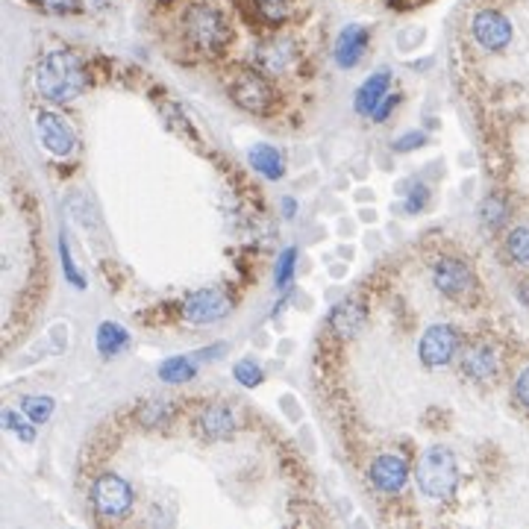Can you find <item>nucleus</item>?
I'll use <instances>...</instances> for the list:
<instances>
[{
    "label": "nucleus",
    "mask_w": 529,
    "mask_h": 529,
    "mask_svg": "<svg viewBox=\"0 0 529 529\" xmlns=\"http://www.w3.org/2000/svg\"><path fill=\"white\" fill-rule=\"evenodd\" d=\"M415 482L420 488V494L435 503L453 497L459 485V465L453 450L444 444H432L423 450V456L418 459V468H415Z\"/></svg>",
    "instance_id": "f03ea898"
},
{
    "label": "nucleus",
    "mask_w": 529,
    "mask_h": 529,
    "mask_svg": "<svg viewBox=\"0 0 529 529\" xmlns=\"http://www.w3.org/2000/svg\"><path fill=\"white\" fill-rule=\"evenodd\" d=\"M514 397H518V403L529 412V368H524L518 379H514Z\"/></svg>",
    "instance_id": "473e14b6"
},
{
    "label": "nucleus",
    "mask_w": 529,
    "mask_h": 529,
    "mask_svg": "<svg viewBox=\"0 0 529 529\" xmlns=\"http://www.w3.org/2000/svg\"><path fill=\"white\" fill-rule=\"evenodd\" d=\"M194 427L206 441H227L238 430V415L227 403H209L203 412L197 415Z\"/></svg>",
    "instance_id": "f8f14e48"
},
{
    "label": "nucleus",
    "mask_w": 529,
    "mask_h": 529,
    "mask_svg": "<svg viewBox=\"0 0 529 529\" xmlns=\"http://www.w3.org/2000/svg\"><path fill=\"white\" fill-rule=\"evenodd\" d=\"M459 347H462V336L456 327L432 324L423 329V336L418 341V359L427 368H447L456 359Z\"/></svg>",
    "instance_id": "423d86ee"
},
{
    "label": "nucleus",
    "mask_w": 529,
    "mask_h": 529,
    "mask_svg": "<svg viewBox=\"0 0 529 529\" xmlns=\"http://www.w3.org/2000/svg\"><path fill=\"white\" fill-rule=\"evenodd\" d=\"M295 264H297V250L288 247L280 256V262H276V285L280 288L291 283V276H295Z\"/></svg>",
    "instance_id": "c85d7f7f"
},
{
    "label": "nucleus",
    "mask_w": 529,
    "mask_h": 529,
    "mask_svg": "<svg viewBox=\"0 0 529 529\" xmlns=\"http://www.w3.org/2000/svg\"><path fill=\"white\" fill-rule=\"evenodd\" d=\"M33 423L36 420H30L24 412H16V409H6L4 412V430H9V432H16L21 441H26V444H33L36 441V430H33Z\"/></svg>",
    "instance_id": "393cba45"
},
{
    "label": "nucleus",
    "mask_w": 529,
    "mask_h": 529,
    "mask_svg": "<svg viewBox=\"0 0 529 529\" xmlns=\"http://www.w3.org/2000/svg\"><path fill=\"white\" fill-rule=\"evenodd\" d=\"M36 130H38V141H42V148L53 156H74L77 150V136L71 124L65 121L62 115L57 112H38L36 115Z\"/></svg>",
    "instance_id": "1a4fd4ad"
},
{
    "label": "nucleus",
    "mask_w": 529,
    "mask_h": 529,
    "mask_svg": "<svg viewBox=\"0 0 529 529\" xmlns=\"http://www.w3.org/2000/svg\"><path fill=\"white\" fill-rule=\"evenodd\" d=\"M88 86V71L83 59L71 50H50L36 65V88L45 100L68 103L83 95Z\"/></svg>",
    "instance_id": "f257e3e1"
},
{
    "label": "nucleus",
    "mask_w": 529,
    "mask_h": 529,
    "mask_svg": "<svg viewBox=\"0 0 529 529\" xmlns=\"http://www.w3.org/2000/svg\"><path fill=\"white\" fill-rule=\"evenodd\" d=\"M182 30L185 38L201 50V53H221L223 47L230 45V24L223 18V12L209 6V4H194L185 9L182 16Z\"/></svg>",
    "instance_id": "7ed1b4c3"
},
{
    "label": "nucleus",
    "mask_w": 529,
    "mask_h": 529,
    "mask_svg": "<svg viewBox=\"0 0 529 529\" xmlns=\"http://www.w3.org/2000/svg\"><path fill=\"white\" fill-rule=\"evenodd\" d=\"M480 218H482V223L488 230H497L509 218V203L503 201L500 194H488L482 201V206H480Z\"/></svg>",
    "instance_id": "5701e85b"
},
{
    "label": "nucleus",
    "mask_w": 529,
    "mask_h": 529,
    "mask_svg": "<svg viewBox=\"0 0 529 529\" xmlns=\"http://www.w3.org/2000/svg\"><path fill=\"white\" fill-rule=\"evenodd\" d=\"M165 4H171V0H165Z\"/></svg>",
    "instance_id": "e433bc0d"
},
{
    "label": "nucleus",
    "mask_w": 529,
    "mask_h": 529,
    "mask_svg": "<svg viewBox=\"0 0 529 529\" xmlns=\"http://www.w3.org/2000/svg\"><path fill=\"white\" fill-rule=\"evenodd\" d=\"M230 95L242 109L256 112V115L268 112L274 106V88L268 83V77H264V71H259V68L235 71L230 79Z\"/></svg>",
    "instance_id": "20e7f679"
},
{
    "label": "nucleus",
    "mask_w": 529,
    "mask_h": 529,
    "mask_svg": "<svg viewBox=\"0 0 529 529\" xmlns=\"http://www.w3.org/2000/svg\"><path fill=\"white\" fill-rule=\"evenodd\" d=\"M506 250L518 264H529V227H514L506 238Z\"/></svg>",
    "instance_id": "a878e982"
},
{
    "label": "nucleus",
    "mask_w": 529,
    "mask_h": 529,
    "mask_svg": "<svg viewBox=\"0 0 529 529\" xmlns=\"http://www.w3.org/2000/svg\"><path fill=\"white\" fill-rule=\"evenodd\" d=\"M230 312H233V300L227 297V291H221V288H201L185 297L182 303V321H189L194 327L223 321Z\"/></svg>",
    "instance_id": "6e6552de"
},
{
    "label": "nucleus",
    "mask_w": 529,
    "mask_h": 529,
    "mask_svg": "<svg viewBox=\"0 0 529 529\" xmlns=\"http://www.w3.org/2000/svg\"><path fill=\"white\" fill-rule=\"evenodd\" d=\"M254 62L256 68L264 71V74H285L291 65L297 62V45L291 42V38L280 36V38H271V42H262L254 53Z\"/></svg>",
    "instance_id": "ddd939ff"
},
{
    "label": "nucleus",
    "mask_w": 529,
    "mask_h": 529,
    "mask_svg": "<svg viewBox=\"0 0 529 529\" xmlns=\"http://www.w3.org/2000/svg\"><path fill=\"white\" fill-rule=\"evenodd\" d=\"M389 86H391V71L389 68H382V71H374L370 74L365 83L359 86V91H356V112L359 115H365V118H370L377 112V106L386 100V91H389Z\"/></svg>",
    "instance_id": "dca6fc26"
},
{
    "label": "nucleus",
    "mask_w": 529,
    "mask_h": 529,
    "mask_svg": "<svg viewBox=\"0 0 529 529\" xmlns=\"http://www.w3.org/2000/svg\"><path fill=\"white\" fill-rule=\"evenodd\" d=\"M471 33L476 38V45L485 47V50H503L512 42V24L497 9L476 12L473 21H471Z\"/></svg>",
    "instance_id": "9d476101"
},
{
    "label": "nucleus",
    "mask_w": 529,
    "mask_h": 529,
    "mask_svg": "<svg viewBox=\"0 0 529 529\" xmlns=\"http://www.w3.org/2000/svg\"><path fill=\"white\" fill-rule=\"evenodd\" d=\"M235 4H242L247 16H254L262 24H280L291 12V0H235Z\"/></svg>",
    "instance_id": "6ab92c4d"
},
{
    "label": "nucleus",
    "mask_w": 529,
    "mask_h": 529,
    "mask_svg": "<svg viewBox=\"0 0 529 529\" xmlns=\"http://www.w3.org/2000/svg\"><path fill=\"white\" fill-rule=\"evenodd\" d=\"M91 503L95 509L109 521H121L132 512V488L124 476L118 473H103L91 485Z\"/></svg>",
    "instance_id": "39448f33"
},
{
    "label": "nucleus",
    "mask_w": 529,
    "mask_h": 529,
    "mask_svg": "<svg viewBox=\"0 0 529 529\" xmlns=\"http://www.w3.org/2000/svg\"><path fill=\"white\" fill-rule=\"evenodd\" d=\"M397 103H400V95H389L386 100H382L379 106H377V112L374 115H370V118H374V121L377 124H382V121H389V115L397 109Z\"/></svg>",
    "instance_id": "72a5a7b5"
},
{
    "label": "nucleus",
    "mask_w": 529,
    "mask_h": 529,
    "mask_svg": "<svg viewBox=\"0 0 529 529\" xmlns=\"http://www.w3.org/2000/svg\"><path fill=\"white\" fill-rule=\"evenodd\" d=\"M432 285L450 300H471L476 291V276L468 262L447 256L432 268Z\"/></svg>",
    "instance_id": "0eeeda50"
},
{
    "label": "nucleus",
    "mask_w": 529,
    "mask_h": 529,
    "mask_svg": "<svg viewBox=\"0 0 529 529\" xmlns=\"http://www.w3.org/2000/svg\"><path fill=\"white\" fill-rule=\"evenodd\" d=\"M95 341H98L100 356H106V359H112V356H118V353H121V350L127 347V344H130V333H127L124 327L112 324V321H103V324L98 327Z\"/></svg>",
    "instance_id": "aec40b11"
},
{
    "label": "nucleus",
    "mask_w": 529,
    "mask_h": 529,
    "mask_svg": "<svg viewBox=\"0 0 529 529\" xmlns=\"http://www.w3.org/2000/svg\"><path fill=\"white\" fill-rule=\"evenodd\" d=\"M33 4L45 12H53V16H74V12L83 9V0H33Z\"/></svg>",
    "instance_id": "c756f323"
},
{
    "label": "nucleus",
    "mask_w": 529,
    "mask_h": 529,
    "mask_svg": "<svg viewBox=\"0 0 529 529\" xmlns=\"http://www.w3.org/2000/svg\"><path fill=\"white\" fill-rule=\"evenodd\" d=\"M427 144V136L423 132H418V130H412V132H406V136H400L397 139L391 148L397 150V153H409V150H418V148H423Z\"/></svg>",
    "instance_id": "2f4dec72"
},
{
    "label": "nucleus",
    "mask_w": 529,
    "mask_h": 529,
    "mask_svg": "<svg viewBox=\"0 0 529 529\" xmlns=\"http://www.w3.org/2000/svg\"><path fill=\"white\" fill-rule=\"evenodd\" d=\"M233 377L242 382L244 389H256V386H262V379H264V370H262V365L259 362H254V359H242L235 368H233Z\"/></svg>",
    "instance_id": "bb28decb"
},
{
    "label": "nucleus",
    "mask_w": 529,
    "mask_h": 529,
    "mask_svg": "<svg viewBox=\"0 0 529 529\" xmlns=\"http://www.w3.org/2000/svg\"><path fill=\"white\" fill-rule=\"evenodd\" d=\"M365 47H368V30L359 24H350L338 33L333 57H336V62L341 65V68H353V65L362 59Z\"/></svg>",
    "instance_id": "2eb2a0df"
},
{
    "label": "nucleus",
    "mask_w": 529,
    "mask_h": 529,
    "mask_svg": "<svg viewBox=\"0 0 529 529\" xmlns=\"http://www.w3.org/2000/svg\"><path fill=\"white\" fill-rule=\"evenodd\" d=\"M283 215H288V218H295V215H297V203H295V197H285V201H283Z\"/></svg>",
    "instance_id": "c9c22d12"
},
{
    "label": "nucleus",
    "mask_w": 529,
    "mask_h": 529,
    "mask_svg": "<svg viewBox=\"0 0 529 529\" xmlns=\"http://www.w3.org/2000/svg\"><path fill=\"white\" fill-rule=\"evenodd\" d=\"M171 412H174V406H171L168 400H162V397H150V400H144L139 406V420L148 430H159L162 423L171 420Z\"/></svg>",
    "instance_id": "4be33fe9"
},
{
    "label": "nucleus",
    "mask_w": 529,
    "mask_h": 529,
    "mask_svg": "<svg viewBox=\"0 0 529 529\" xmlns=\"http://www.w3.org/2000/svg\"><path fill=\"white\" fill-rule=\"evenodd\" d=\"M250 165L268 180H280L285 174V159L274 144H256V148L250 150Z\"/></svg>",
    "instance_id": "a211bd4d"
},
{
    "label": "nucleus",
    "mask_w": 529,
    "mask_h": 529,
    "mask_svg": "<svg viewBox=\"0 0 529 529\" xmlns=\"http://www.w3.org/2000/svg\"><path fill=\"white\" fill-rule=\"evenodd\" d=\"M462 370H465V377L473 382H492L500 370V356L492 344L476 341L465 350V356H462Z\"/></svg>",
    "instance_id": "4468645a"
},
{
    "label": "nucleus",
    "mask_w": 529,
    "mask_h": 529,
    "mask_svg": "<svg viewBox=\"0 0 529 529\" xmlns=\"http://www.w3.org/2000/svg\"><path fill=\"white\" fill-rule=\"evenodd\" d=\"M368 480L374 482L377 492L382 494H397L403 492L406 482H409V465L403 456L397 453H382L377 456L374 462H370L368 468Z\"/></svg>",
    "instance_id": "9b49d317"
},
{
    "label": "nucleus",
    "mask_w": 529,
    "mask_h": 529,
    "mask_svg": "<svg viewBox=\"0 0 529 529\" xmlns=\"http://www.w3.org/2000/svg\"><path fill=\"white\" fill-rule=\"evenodd\" d=\"M53 409H57V403H53V397H45V394H33V397H21V412L36 420V423H45Z\"/></svg>",
    "instance_id": "b1692460"
},
{
    "label": "nucleus",
    "mask_w": 529,
    "mask_h": 529,
    "mask_svg": "<svg viewBox=\"0 0 529 529\" xmlns=\"http://www.w3.org/2000/svg\"><path fill=\"white\" fill-rule=\"evenodd\" d=\"M223 353H227V344H218V347H206L201 353H194V359L197 362H203V359H221Z\"/></svg>",
    "instance_id": "f704fd0d"
},
{
    "label": "nucleus",
    "mask_w": 529,
    "mask_h": 529,
    "mask_svg": "<svg viewBox=\"0 0 529 529\" xmlns=\"http://www.w3.org/2000/svg\"><path fill=\"white\" fill-rule=\"evenodd\" d=\"M365 317H368V312L359 300H341L338 306L329 312V327H333V333L341 341H347L365 327Z\"/></svg>",
    "instance_id": "f3484780"
},
{
    "label": "nucleus",
    "mask_w": 529,
    "mask_h": 529,
    "mask_svg": "<svg viewBox=\"0 0 529 529\" xmlns=\"http://www.w3.org/2000/svg\"><path fill=\"white\" fill-rule=\"evenodd\" d=\"M197 377V359L194 356H171L159 365V379L162 382H189Z\"/></svg>",
    "instance_id": "412c9836"
},
{
    "label": "nucleus",
    "mask_w": 529,
    "mask_h": 529,
    "mask_svg": "<svg viewBox=\"0 0 529 529\" xmlns=\"http://www.w3.org/2000/svg\"><path fill=\"white\" fill-rule=\"evenodd\" d=\"M427 201H430V189L423 182L406 185V212L409 215H418V212L427 209Z\"/></svg>",
    "instance_id": "cd10ccee"
},
{
    "label": "nucleus",
    "mask_w": 529,
    "mask_h": 529,
    "mask_svg": "<svg viewBox=\"0 0 529 529\" xmlns=\"http://www.w3.org/2000/svg\"><path fill=\"white\" fill-rule=\"evenodd\" d=\"M59 256H62L65 276H68V283H74L77 288H86L83 274H79V271H77V264L71 262V250H68V242H65V235H59Z\"/></svg>",
    "instance_id": "7c9ffc66"
}]
</instances>
